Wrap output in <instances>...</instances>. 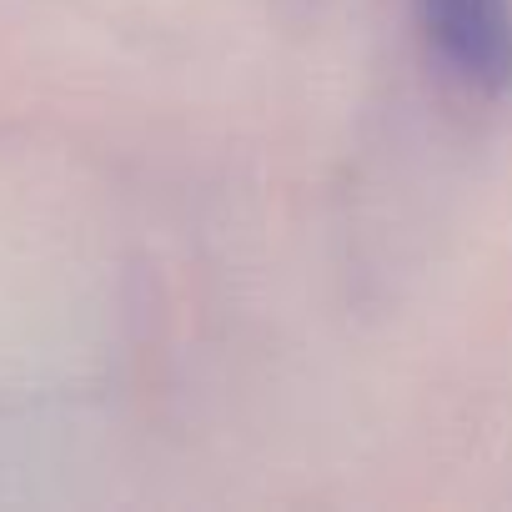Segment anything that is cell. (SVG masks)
<instances>
[{"label": "cell", "instance_id": "1", "mask_svg": "<svg viewBox=\"0 0 512 512\" xmlns=\"http://www.w3.org/2000/svg\"><path fill=\"white\" fill-rule=\"evenodd\" d=\"M417 11L452 76L482 96L512 91V0H417Z\"/></svg>", "mask_w": 512, "mask_h": 512}]
</instances>
